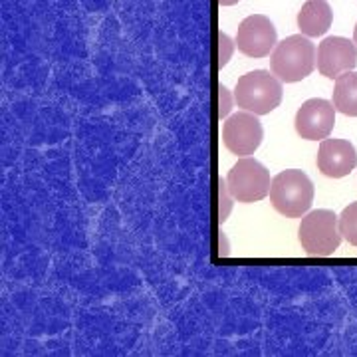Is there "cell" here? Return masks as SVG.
I'll return each mask as SVG.
<instances>
[{"label":"cell","mask_w":357,"mask_h":357,"mask_svg":"<svg viewBox=\"0 0 357 357\" xmlns=\"http://www.w3.org/2000/svg\"><path fill=\"white\" fill-rule=\"evenodd\" d=\"M357 165L356 147L345 139H324L318 151V169L321 175L342 178Z\"/></svg>","instance_id":"10"},{"label":"cell","mask_w":357,"mask_h":357,"mask_svg":"<svg viewBox=\"0 0 357 357\" xmlns=\"http://www.w3.org/2000/svg\"><path fill=\"white\" fill-rule=\"evenodd\" d=\"M316 60L318 56H316V46L312 44V40L302 34H296L276 44L270 58V68H272V74L280 82L294 84V82H302L314 72Z\"/></svg>","instance_id":"1"},{"label":"cell","mask_w":357,"mask_h":357,"mask_svg":"<svg viewBox=\"0 0 357 357\" xmlns=\"http://www.w3.org/2000/svg\"><path fill=\"white\" fill-rule=\"evenodd\" d=\"M222 6H232V4H236V2H241V0H218Z\"/></svg>","instance_id":"17"},{"label":"cell","mask_w":357,"mask_h":357,"mask_svg":"<svg viewBox=\"0 0 357 357\" xmlns=\"http://www.w3.org/2000/svg\"><path fill=\"white\" fill-rule=\"evenodd\" d=\"M340 230L347 243L357 246V201L345 206L344 213L340 215Z\"/></svg>","instance_id":"13"},{"label":"cell","mask_w":357,"mask_h":357,"mask_svg":"<svg viewBox=\"0 0 357 357\" xmlns=\"http://www.w3.org/2000/svg\"><path fill=\"white\" fill-rule=\"evenodd\" d=\"M264 137L262 123L258 121L256 114L243 112V114L230 115L222 126V141L230 153L248 157L260 147Z\"/></svg>","instance_id":"6"},{"label":"cell","mask_w":357,"mask_h":357,"mask_svg":"<svg viewBox=\"0 0 357 357\" xmlns=\"http://www.w3.org/2000/svg\"><path fill=\"white\" fill-rule=\"evenodd\" d=\"M218 102H220V105H218V115L220 117H227L230 114V109H232V102H234V96L230 93L229 88L220 86V89H218Z\"/></svg>","instance_id":"16"},{"label":"cell","mask_w":357,"mask_h":357,"mask_svg":"<svg viewBox=\"0 0 357 357\" xmlns=\"http://www.w3.org/2000/svg\"><path fill=\"white\" fill-rule=\"evenodd\" d=\"M234 46H236V42H232L227 34H222V32L218 34V66L220 68L229 64L230 56L234 52Z\"/></svg>","instance_id":"15"},{"label":"cell","mask_w":357,"mask_h":357,"mask_svg":"<svg viewBox=\"0 0 357 357\" xmlns=\"http://www.w3.org/2000/svg\"><path fill=\"white\" fill-rule=\"evenodd\" d=\"M298 238L310 256H332L344 238L340 230V217L328 208L312 211L302 218Z\"/></svg>","instance_id":"4"},{"label":"cell","mask_w":357,"mask_h":357,"mask_svg":"<svg viewBox=\"0 0 357 357\" xmlns=\"http://www.w3.org/2000/svg\"><path fill=\"white\" fill-rule=\"evenodd\" d=\"M333 22L332 6L326 0H307L298 13V28L307 38L324 36Z\"/></svg>","instance_id":"11"},{"label":"cell","mask_w":357,"mask_h":357,"mask_svg":"<svg viewBox=\"0 0 357 357\" xmlns=\"http://www.w3.org/2000/svg\"><path fill=\"white\" fill-rule=\"evenodd\" d=\"M357 66L356 42L332 36L318 46V70L321 76L337 77Z\"/></svg>","instance_id":"9"},{"label":"cell","mask_w":357,"mask_h":357,"mask_svg":"<svg viewBox=\"0 0 357 357\" xmlns=\"http://www.w3.org/2000/svg\"><path fill=\"white\" fill-rule=\"evenodd\" d=\"M270 203L288 218H300L314 203V183L304 171L288 169L272 178Z\"/></svg>","instance_id":"2"},{"label":"cell","mask_w":357,"mask_h":357,"mask_svg":"<svg viewBox=\"0 0 357 357\" xmlns=\"http://www.w3.org/2000/svg\"><path fill=\"white\" fill-rule=\"evenodd\" d=\"M282 82L266 70H255L244 74L234 88V102L244 112L266 115L282 102Z\"/></svg>","instance_id":"3"},{"label":"cell","mask_w":357,"mask_h":357,"mask_svg":"<svg viewBox=\"0 0 357 357\" xmlns=\"http://www.w3.org/2000/svg\"><path fill=\"white\" fill-rule=\"evenodd\" d=\"M229 189L238 203H256L270 195V173L260 161L244 157L229 171Z\"/></svg>","instance_id":"5"},{"label":"cell","mask_w":357,"mask_h":357,"mask_svg":"<svg viewBox=\"0 0 357 357\" xmlns=\"http://www.w3.org/2000/svg\"><path fill=\"white\" fill-rule=\"evenodd\" d=\"M276 28L270 22V18L262 14H252L244 18L238 32H236V46L244 56L250 58H266L270 52L276 48Z\"/></svg>","instance_id":"7"},{"label":"cell","mask_w":357,"mask_h":357,"mask_svg":"<svg viewBox=\"0 0 357 357\" xmlns=\"http://www.w3.org/2000/svg\"><path fill=\"white\" fill-rule=\"evenodd\" d=\"M333 107L340 114L357 117V72L349 70L335 77L333 88Z\"/></svg>","instance_id":"12"},{"label":"cell","mask_w":357,"mask_h":357,"mask_svg":"<svg viewBox=\"0 0 357 357\" xmlns=\"http://www.w3.org/2000/svg\"><path fill=\"white\" fill-rule=\"evenodd\" d=\"M354 42L357 44V24H356V28H354Z\"/></svg>","instance_id":"18"},{"label":"cell","mask_w":357,"mask_h":357,"mask_svg":"<svg viewBox=\"0 0 357 357\" xmlns=\"http://www.w3.org/2000/svg\"><path fill=\"white\" fill-rule=\"evenodd\" d=\"M218 195H220V211H218V218H220V222H225L230 215V208H232L234 197H232V192H230L229 183L222 181V178H220V183H218Z\"/></svg>","instance_id":"14"},{"label":"cell","mask_w":357,"mask_h":357,"mask_svg":"<svg viewBox=\"0 0 357 357\" xmlns=\"http://www.w3.org/2000/svg\"><path fill=\"white\" fill-rule=\"evenodd\" d=\"M335 107L328 100H307L296 114V131L302 139L324 141L335 126Z\"/></svg>","instance_id":"8"}]
</instances>
